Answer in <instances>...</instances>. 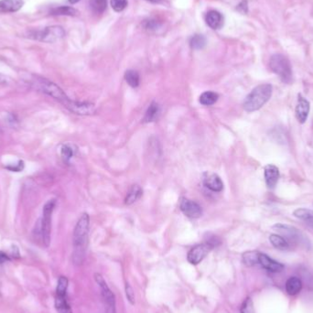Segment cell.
Instances as JSON below:
<instances>
[{
	"label": "cell",
	"mask_w": 313,
	"mask_h": 313,
	"mask_svg": "<svg viewBox=\"0 0 313 313\" xmlns=\"http://www.w3.org/2000/svg\"><path fill=\"white\" fill-rule=\"evenodd\" d=\"M269 67L275 75H278L285 84L292 81V69L288 59L282 54H274L270 58Z\"/></svg>",
	"instance_id": "cell-5"
},
{
	"label": "cell",
	"mask_w": 313,
	"mask_h": 313,
	"mask_svg": "<svg viewBox=\"0 0 313 313\" xmlns=\"http://www.w3.org/2000/svg\"><path fill=\"white\" fill-rule=\"evenodd\" d=\"M112 9L116 12H121L128 6V0H111Z\"/></svg>",
	"instance_id": "cell-30"
},
{
	"label": "cell",
	"mask_w": 313,
	"mask_h": 313,
	"mask_svg": "<svg viewBox=\"0 0 313 313\" xmlns=\"http://www.w3.org/2000/svg\"><path fill=\"white\" fill-rule=\"evenodd\" d=\"M237 9H238L240 12H242V13H247V1H243L241 2L240 4L238 5V7H237Z\"/></svg>",
	"instance_id": "cell-35"
},
{
	"label": "cell",
	"mask_w": 313,
	"mask_h": 313,
	"mask_svg": "<svg viewBox=\"0 0 313 313\" xmlns=\"http://www.w3.org/2000/svg\"><path fill=\"white\" fill-rule=\"evenodd\" d=\"M203 184L209 190L214 192H220L224 190V182L217 174L206 173L203 179Z\"/></svg>",
	"instance_id": "cell-13"
},
{
	"label": "cell",
	"mask_w": 313,
	"mask_h": 313,
	"mask_svg": "<svg viewBox=\"0 0 313 313\" xmlns=\"http://www.w3.org/2000/svg\"><path fill=\"white\" fill-rule=\"evenodd\" d=\"M106 313H116L115 304H106Z\"/></svg>",
	"instance_id": "cell-36"
},
{
	"label": "cell",
	"mask_w": 313,
	"mask_h": 313,
	"mask_svg": "<svg viewBox=\"0 0 313 313\" xmlns=\"http://www.w3.org/2000/svg\"><path fill=\"white\" fill-rule=\"evenodd\" d=\"M65 107L68 110L71 111V113L80 115H93L95 110L93 104L86 102L73 101V100L69 102V104Z\"/></svg>",
	"instance_id": "cell-10"
},
{
	"label": "cell",
	"mask_w": 313,
	"mask_h": 313,
	"mask_svg": "<svg viewBox=\"0 0 313 313\" xmlns=\"http://www.w3.org/2000/svg\"><path fill=\"white\" fill-rule=\"evenodd\" d=\"M143 194V190L139 185H133L131 189L128 191V195L125 200V203L127 205H131L133 203H136L137 200L141 198Z\"/></svg>",
	"instance_id": "cell-19"
},
{
	"label": "cell",
	"mask_w": 313,
	"mask_h": 313,
	"mask_svg": "<svg viewBox=\"0 0 313 313\" xmlns=\"http://www.w3.org/2000/svg\"><path fill=\"white\" fill-rule=\"evenodd\" d=\"M302 288V282L298 277H291L286 282V291L288 295H297Z\"/></svg>",
	"instance_id": "cell-17"
},
{
	"label": "cell",
	"mask_w": 313,
	"mask_h": 313,
	"mask_svg": "<svg viewBox=\"0 0 313 313\" xmlns=\"http://www.w3.org/2000/svg\"><path fill=\"white\" fill-rule=\"evenodd\" d=\"M274 230H276L278 234H281L287 242L295 243V244H302L306 241L305 236L301 234L300 230L297 229L294 226L291 225L277 224L273 226Z\"/></svg>",
	"instance_id": "cell-7"
},
{
	"label": "cell",
	"mask_w": 313,
	"mask_h": 313,
	"mask_svg": "<svg viewBox=\"0 0 313 313\" xmlns=\"http://www.w3.org/2000/svg\"><path fill=\"white\" fill-rule=\"evenodd\" d=\"M259 252L248 251L243 254V262L247 267H253V266L258 264V257H259Z\"/></svg>",
	"instance_id": "cell-24"
},
{
	"label": "cell",
	"mask_w": 313,
	"mask_h": 313,
	"mask_svg": "<svg viewBox=\"0 0 313 313\" xmlns=\"http://www.w3.org/2000/svg\"><path fill=\"white\" fill-rule=\"evenodd\" d=\"M9 260V257L7 254H5L2 251H0V263H5Z\"/></svg>",
	"instance_id": "cell-37"
},
{
	"label": "cell",
	"mask_w": 313,
	"mask_h": 313,
	"mask_svg": "<svg viewBox=\"0 0 313 313\" xmlns=\"http://www.w3.org/2000/svg\"><path fill=\"white\" fill-rule=\"evenodd\" d=\"M61 154H62L63 160L66 161V162H69V161L71 160V158L74 157V150H73V149H71L70 146H62V150H61Z\"/></svg>",
	"instance_id": "cell-31"
},
{
	"label": "cell",
	"mask_w": 313,
	"mask_h": 313,
	"mask_svg": "<svg viewBox=\"0 0 313 313\" xmlns=\"http://www.w3.org/2000/svg\"><path fill=\"white\" fill-rule=\"evenodd\" d=\"M241 313H256L253 301L250 298H247V300L244 301L241 307Z\"/></svg>",
	"instance_id": "cell-32"
},
{
	"label": "cell",
	"mask_w": 313,
	"mask_h": 313,
	"mask_svg": "<svg viewBox=\"0 0 313 313\" xmlns=\"http://www.w3.org/2000/svg\"><path fill=\"white\" fill-rule=\"evenodd\" d=\"M293 215L313 228V211L306 208H299L293 212Z\"/></svg>",
	"instance_id": "cell-18"
},
{
	"label": "cell",
	"mask_w": 313,
	"mask_h": 313,
	"mask_svg": "<svg viewBox=\"0 0 313 313\" xmlns=\"http://www.w3.org/2000/svg\"><path fill=\"white\" fill-rule=\"evenodd\" d=\"M68 285H69V280L66 277H60L58 279L57 287H56V295L58 296H65L68 290Z\"/></svg>",
	"instance_id": "cell-28"
},
{
	"label": "cell",
	"mask_w": 313,
	"mask_h": 313,
	"mask_svg": "<svg viewBox=\"0 0 313 313\" xmlns=\"http://www.w3.org/2000/svg\"><path fill=\"white\" fill-rule=\"evenodd\" d=\"M90 228V217L87 213H83L76 223L74 230V252L73 260L75 265H81L88 246V234Z\"/></svg>",
	"instance_id": "cell-1"
},
{
	"label": "cell",
	"mask_w": 313,
	"mask_h": 313,
	"mask_svg": "<svg viewBox=\"0 0 313 313\" xmlns=\"http://www.w3.org/2000/svg\"><path fill=\"white\" fill-rule=\"evenodd\" d=\"M159 112V106L156 102H152L150 104L149 108L146 111L145 116L143 118V121L145 123H150L153 122L158 117Z\"/></svg>",
	"instance_id": "cell-22"
},
{
	"label": "cell",
	"mask_w": 313,
	"mask_h": 313,
	"mask_svg": "<svg viewBox=\"0 0 313 313\" xmlns=\"http://www.w3.org/2000/svg\"><path fill=\"white\" fill-rule=\"evenodd\" d=\"M107 1L106 0H91L90 7L94 13H103L106 9Z\"/></svg>",
	"instance_id": "cell-29"
},
{
	"label": "cell",
	"mask_w": 313,
	"mask_h": 313,
	"mask_svg": "<svg viewBox=\"0 0 313 313\" xmlns=\"http://www.w3.org/2000/svg\"><path fill=\"white\" fill-rule=\"evenodd\" d=\"M269 241L275 248L279 250H287L290 248V243L279 234H271L269 236Z\"/></svg>",
	"instance_id": "cell-20"
},
{
	"label": "cell",
	"mask_w": 313,
	"mask_h": 313,
	"mask_svg": "<svg viewBox=\"0 0 313 313\" xmlns=\"http://www.w3.org/2000/svg\"><path fill=\"white\" fill-rule=\"evenodd\" d=\"M31 84L34 88L40 91L41 93L47 94L49 97H53L55 100L60 102L63 106H66L71 99L67 97L66 93L63 92L60 86L54 84L52 81L42 78L40 76H34L31 79Z\"/></svg>",
	"instance_id": "cell-4"
},
{
	"label": "cell",
	"mask_w": 313,
	"mask_h": 313,
	"mask_svg": "<svg viewBox=\"0 0 313 313\" xmlns=\"http://www.w3.org/2000/svg\"><path fill=\"white\" fill-rule=\"evenodd\" d=\"M218 98H219V97L216 93L212 92V91H207V92H204L201 94L199 101L203 106H212L216 103Z\"/></svg>",
	"instance_id": "cell-23"
},
{
	"label": "cell",
	"mask_w": 313,
	"mask_h": 313,
	"mask_svg": "<svg viewBox=\"0 0 313 313\" xmlns=\"http://www.w3.org/2000/svg\"><path fill=\"white\" fill-rule=\"evenodd\" d=\"M147 1H150V2H152V3H159L161 0H147Z\"/></svg>",
	"instance_id": "cell-38"
},
{
	"label": "cell",
	"mask_w": 313,
	"mask_h": 313,
	"mask_svg": "<svg viewBox=\"0 0 313 313\" xmlns=\"http://www.w3.org/2000/svg\"><path fill=\"white\" fill-rule=\"evenodd\" d=\"M125 291H126V296H127V299L129 301V303L131 305L135 304V292H134L133 287L128 283H126Z\"/></svg>",
	"instance_id": "cell-34"
},
{
	"label": "cell",
	"mask_w": 313,
	"mask_h": 313,
	"mask_svg": "<svg viewBox=\"0 0 313 313\" xmlns=\"http://www.w3.org/2000/svg\"><path fill=\"white\" fill-rule=\"evenodd\" d=\"M23 5V0H0V14L17 12Z\"/></svg>",
	"instance_id": "cell-16"
},
{
	"label": "cell",
	"mask_w": 313,
	"mask_h": 313,
	"mask_svg": "<svg viewBox=\"0 0 313 313\" xmlns=\"http://www.w3.org/2000/svg\"><path fill=\"white\" fill-rule=\"evenodd\" d=\"M125 80L128 83V85H130L133 88H136L140 83V78L139 75L137 71L135 70H128L125 74Z\"/></svg>",
	"instance_id": "cell-25"
},
{
	"label": "cell",
	"mask_w": 313,
	"mask_h": 313,
	"mask_svg": "<svg viewBox=\"0 0 313 313\" xmlns=\"http://www.w3.org/2000/svg\"><path fill=\"white\" fill-rule=\"evenodd\" d=\"M33 36H35L34 39L36 40L47 43H53L58 40H62L65 36V31L62 27L51 26L45 28L42 31L36 32Z\"/></svg>",
	"instance_id": "cell-6"
},
{
	"label": "cell",
	"mask_w": 313,
	"mask_h": 313,
	"mask_svg": "<svg viewBox=\"0 0 313 313\" xmlns=\"http://www.w3.org/2000/svg\"><path fill=\"white\" fill-rule=\"evenodd\" d=\"M264 175H265L267 186L269 189H274L279 179V171L278 167L272 164L267 165L264 170Z\"/></svg>",
	"instance_id": "cell-14"
},
{
	"label": "cell",
	"mask_w": 313,
	"mask_h": 313,
	"mask_svg": "<svg viewBox=\"0 0 313 313\" xmlns=\"http://www.w3.org/2000/svg\"><path fill=\"white\" fill-rule=\"evenodd\" d=\"M76 14H77L76 9L67 6L58 7L51 11V15L54 16H75Z\"/></svg>",
	"instance_id": "cell-26"
},
{
	"label": "cell",
	"mask_w": 313,
	"mask_h": 313,
	"mask_svg": "<svg viewBox=\"0 0 313 313\" xmlns=\"http://www.w3.org/2000/svg\"><path fill=\"white\" fill-rule=\"evenodd\" d=\"M180 208H181V212H183L186 216L191 218V219L199 218L203 213V209L198 203L189 199H181Z\"/></svg>",
	"instance_id": "cell-9"
},
{
	"label": "cell",
	"mask_w": 313,
	"mask_h": 313,
	"mask_svg": "<svg viewBox=\"0 0 313 313\" xmlns=\"http://www.w3.org/2000/svg\"><path fill=\"white\" fill-rule=\"evenodd\" d=\"M80 0H69V2L71 3V4H75V3H77V2H79Z\"/></svg>",
	"instance_id": "cell-39"
},
{
	"label": "cell",
	"mask_w": 313,
	"mask_h": 313,
	"mask_svg": "<svg viewBox=\"0 0 313 313\" xmlns=\"http://www.w3.org/2000/svg\"><path fill=\"white\" fill-rule=\"evenodd\" d=\"M205 21L207 23L208 26L212 30H219L224 26V17L217 10L208 11L205 17Z\"/></svg>",
	"instance_id": "cell-15"
},
{
	"label": "cell",
	"mask_w": 313,
	"mask_h": 313,
	"mask_svg": "<svg viewBox=\"0 0 313 313\" xmlns=\"http://www.w3.org/2000/svg\"><path fill=\"white\" fill-rule=\"evenodd\" d=\"M55 308L59 313H73L70 304L68 303L66 295L55 297Z\"/></svg>",
	"instance_id": "cell-21"
},
{
	"label": "cell",
	"mask_w": 313,
	"mask_h": 313,
	"mask_svg": "<svg viewBox=\"0 0 313 313\" xmlns=\"http://www.w3.org/2000/svg\"><path fill=\"white\" fill-rule=\"evenodd\" d=\"M258 264L264 268V269L269 270L270 272H280L284 269V266L279 263L278 261H275L271 257H269L266 254H259L258 257Z\"/></svg>",
	"instance_id": "cell-12"
},
{
	"label": "cell",
	"mask_w": 313,
	"mask_h": 313,
	"mask_svg": "<svg viewBox=\"0 0 313 313\" xmlns=\"http://www.w3.org/2000/svg\"><path fill=\"white\" fill-rule=\"evenodd\" d=\"M160 23L155 19H149V20H146L144 22V28L145 30L149 31H156L159 30L160 28Z\"/></svg>",
	"instance_id": "cell-33"
},
{
	"label": "cell",
	"mask_w": 313,
	"mask_h": 313,
	"mask_svg": "<svg viewBox=\"0 0 313 313\" xmlns=\"http://www.w3.org/2000/svg\"><path fill=\"white\" fill-rule=\"evenodd\" d=\"M56 205V200H49L45 203L42 210V218L38 223L37 235L40 239L42 245L48 247L51 244V233H52V219L53 212Z\"/></svg>",
	"instance_id": "cell-3"
},
{
	"label": "cell",
	"mask_w": 313,
	"mask_h": 313,
	"mask_svg": "<svg viewBox=\"0 0 313 313\" xmlns=\"http://www.w3.org/2000/svg\"><path fill=\"white\" fill-rule=\"evenodd\" d=\"M309 110H310L309 102L301 94H299L298 103L296 106L295 115L296 118L300 124H304L307 121L308 116H309Z\"/></svg>",
	"instance_id": "cell-11"
},
{
	"label": "cell",
	"mask_w": 313,
	"mask_h": 313,
	"mask_svg": "<svg viewBox=\"0 0 313 313\" xmlns=\"http://www.w3.org/2000/svg\"><path fill=\"white\" fill-rule=\"evenodd\" d=\"M272 85L269 84H263L257 85L253 89L244 102V109L252 113L255 111L259 110L266 104L269 101L272 97Z\"/></svg>",
	"instance_id": "cell-2"
},
{
	"label": "cell",
	"mask_w": 313,
	"mask_h": 313,
	"mask_svg": "<svg viewBox=\"0 0 313 313\" xmlns=\"http://www.w3.org/2000/svg\"><path fill=\"white\" fill-rule=\"evenodd\" d=\"M206 38L202 34H195L191 37L190 40V47L194 50H202L206 46Z\"/></svg>",
	"instance_id": "cell-27"
},
{
	"label": "cell",
	"mask_w": 313,
	"mask_h": 313,
	"mask_svg": "<svg viewBox=\"0 0 313 313\" xmlns=\"http://www.w3.org/2000/svg\"><path fill=\"white\" fill-rule=\"evenodd\" d=\"M212 247L208 243H203L201 245H197L190 249L187 259L191 265H198L207 256L209 252L212 250Z\"/></svg>",
	"instance_id": "cell-8"
}]
</instances>
